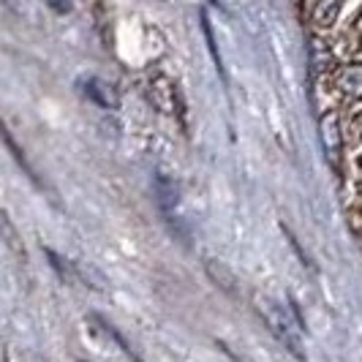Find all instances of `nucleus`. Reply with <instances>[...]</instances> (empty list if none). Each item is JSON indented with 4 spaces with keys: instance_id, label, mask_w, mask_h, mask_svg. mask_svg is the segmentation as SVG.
<instances>
[{
    "instance_id": "obj_1",
    "label": "nucleus",
    "mask_w": 362,
    "mask_h": 362,
    "mask_svg": "<svg viewBox=\"0 0 362 362\" xmlns=\"http://www.w3.org/2000/svg\"><path fill=\"white\" fill-rule=\"evenodd\" d=\"M259 310H262V316H264L267 327L275 332V338L286 346L297 360H303V357H305V351H303V346H300V335H297L294 325L289 322V316L284 313V308H281V305H275V303H270V300H262V303H259Z\"/></svg>"
},
{
    "instance_id": "obj_2",
    "label": "nucleus",
    "mask_w": 362,
    "mask_h": 362,
    "mask_svg": "<svg viewBox=\"0 0 362 362\" xmlns=\"http://www.w3.org/2000/svg\"><path fill=\"white\" fill-rule=\"evenodd\" d=\"M156 199H158L161 216L166 218L169 229L177 232V235H185V221H182L177 182L169 180V177H163V175H158V177H156Z\"/></svg>"
},
{
    "instance_id": "obj_3",
    "label": "nucleus",
    "mask_w": 362,
    "mask_h": 362,
    "mask_svg": "<svg viewBox=\"0 0 362 362\" xmlns=\"http://www.w3.org/2000/svg\"><path fill=\"white\" fill-rule=\"evenodd\" d=\"M82 90H85V95H88L90 101H95L98 107H104V109H117V104H120V93L115 90V85H109V82L98 79V76L85 79V82H82Z\"/></svg>"
},
{
    "instance_id": "obj_4",
    "label": "nucleus",
    "mask_w": 362,
    "mask_h": 362,
    "mask_svg": "<svg viewBox=\"0 0 362 362\" xmlns=\"http://www.w3.org/2000/svg\"><path fill=\"white\" fill-rule=\"evenodd\" d=\"M207 272H210L213 284H218V286L226 291L229 297H237V281H235V275L226 270V267H223L221 262H213V259H207Z\"/></svg>"
},
{
    "instance_id": "obj_5",
    "label": "nucleus",
    "mask_w": 362,
    "mask_h": 362,
    "mask_svg": "<svg viewBox=\"0 0 362 362\" xmlns=\"http://www.w3.org/2000/svg\"><path fill=\"white\" fill-rule=\"evenodd\" d=\"M49 8H52L54 14H69L71 11V0H44Z\"/></svg>"
}]
</instances>
